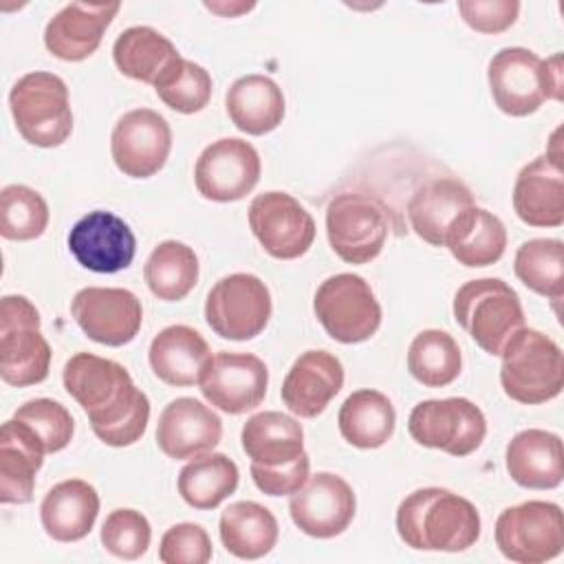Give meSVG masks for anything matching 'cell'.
<instances>
[{
  "label": "cell",
  "instance_id": "cell-45",
  "mask_svg": "<svg viewBox=\"0 0 564 564\" xmlns=\"http://www.w3.org/2000/svg\"><path fill=\"white\" fill-rule=\"evenodd\" d=\"M311 458L304 454L297 463L284 469H260L251 465V478L256 487L267 496H293L308 480Z\"/></svg>",
  "mask_w": 564,
  "mask_h": 564
},
{
  "label": "cell",
  "instance_id": "cell-8",
  "mask_svg": "<svg viewBox=\"0 0 564 564\" xmlns=\"http://www.w3.org/2000/svg\"><path fill=\"white\" fill-rule=\"evenodd\" d=\"M313 311L328 337L341 344L366 341L381 326V306L370 284L355 273L326 278L315 291Z\"/></svg>",
  "mask_w": 564,
  "mask_h": 564
},
{
  "label": "cell",
  "instance_id": "cell-31",
  "mask_svg": "<svg viewBox=\"0 0 564 564\" xmlns=\"http://www.w3.org/2000/svg\"><path fill=\"white\" fill-rule=\"evenodd\" d=\"M443 247H447L463 267H489L505 253L507 229L496 214L474 205L452 223Z\"/></svg>",
  "mask_w": 564,
  "mask_h": 564
},
{
  "label": "cell",
  "instance_id": "cell-26",
  "mask_svg": "<svg viewBox=\"0 0 564 564\" xmlns=\"http://www.w3.org/2000/svg\"><path fill=\"white\" fill-rule=\"evenodd\" d=\"M240 443L251 465L260 469H284L306 454L302 425L275 410L249 416L242 425Z\"/></svg>",
  "mask_w": 564,
  "mask_h": 564
},
{
  "label": "cell",
  "instance_id": "cell-4",
  "mask_svg": "<svg viewBox=\"0 0 564 564\" xmlns=\"http://www.w3.org/2000/svg\"><path fill=\"white\" fill-rule=\"evenodd\" d=\"M500 357V386L509 399L538 405L562 392L564 357L549 335L535 328H520L507 339Z\"/></svg>",
  "mask_w": 564,
  "mask_h": 564
},
{
  "label": "cell",
  "instance_id": "cell-21",
  "mask_svg": "<svg viewBox=\"0 0 564 564\" xmlns=\"http://www.w3.org/2000/svg\"><path fill=\"white\" fill-rule=\"evenodd\" d=\"M344 386V366L328 350H306L282 381V401L300 419H315Z\"/></svg>",
  "mask_w": 564,
  "mask_h": 564
},
{
  "label": "cell",
  "instance_id": "cell-19",
  "mask_svg": "<svg viewBox=\"0 0 564 564\" xmlns=\"http://www.w3.org/2000/svg\"><path fill=\"white\" fill-rule=\"evenodd\" d=\"M68 249L84 269L117 273L132 264L137 240L123 218L106 209H95L73 225Z\"/></svg>",
  "mask_w": 564,
  "mask_h": 564
},
{
  "label": "cell",
  "instance_id": "cell-33",
  "mask_svg": "<svg viewBox=\"0 0 564 564\" xmlns=\"http://www.w3.org/2000/svg\"><path fill=\"white\" fill-rule=\"evenodd\" d=\"M397 414L392 401L379 390H357L339 408L337 425L346 443L359 449L386 445L394 432Z\"/></svg>",
  "mask_w": 564,
  "mask_h": 564
},
{
  "label": "cell",
  "instance_id": "cell-23",
  "mask_svg": "<svg viewBox=\"0 0 564 564\" xmlns=\"http://www.w3.org/2000/svg\"><path fill=\"white\" fill-rule=\"evenodd\" d=\"M513 209L529 227H560L564 223V172L551 154L527 163L513 183Z\"/></svg>",
  "mask_w": 564,
  "mask_h": 564
},
{
  "label": "cell",
  "instance_id": "cell-22",
  "mask_svg": "<svg viewBox=\"0 0 564 564\" xmlns=\"http://www.w3.org/2000/svg\"><path fill=\"white\" fill-rule=\"evenodd\" d=\"M119 9V2H70L48 20L44 29V46L51 55L64 62L86 59L99 48L104 33Z\"/></svg>",
  "mask_w": 564,
  "mask_h": 564
},
{
  "label": "cell",
  "instance_id": "cell-44",
  "mask_svg": "<svg viewBox=\"0 0 564 564\" xmlns=\"http://www.w3.org/2000/svg\"><path fill=\"white\" fill-rule=\"evenodd\" d=\"M460 18L478 33H502L518 20L520 2L516 0H460Z\"/></svg>",
  "mask_w": 564,
  "mask_h": 564
},
{
  "label": "cell",
  "instance_id": "cell-11",
  "mask_svg": "<svg viewBox=\"0 0 564 564\" xmlns=\"http://www.w3.org/2000/svg\"><path fill=\"white\" fill-rule=\"evenodd\" d=\"M408 432L423 447L463 458L485 441L487 421L482 410L469 399H427L412 408Z\"/></svg>",
  "mask_w": 564,
  "mask_h": 564
},
{
  "label": "cell",
  "instance_id": "cell-3",
  "mask_svg": "<svg viewBox=\"0 0 564 564\" xmlns=\"http://www.w3.org/2000/svg\"><path fill=\"white\" fill-rule=\"evenodd\" d=\"M494 104L509 117L533 115L544 99H562V55L540 59L524 46L500 48L487 68Z\"/></svg>",
  "mask_w": 564,
  "mask_h": 564
},
{
  "label": "cell",
  "instance_id": "cell-41",
  "mask_svg": "<svg viewBox=\"0 0 564 564\" xmlns=\"http://www.w3.org/2000/svg\"><path fill=\"white\" fill-rule=\"evenodd\" d=\"M13 419L22 421L44 445L46 454H55L62 452L75 432V421L70 416V412L53 399H31L26 403H22Z\"/></svg>",
  "mask_w": 564,
  "mask_h": 564
},
{
  "label": "cell",
  "instance_id": "cell-37",
  "mask_svg": "<svg viewBox=\"0 0 564 564\" xmlns=\"http://www.w3.org/2000/svg\"><path fill=\"white\" fill-rule=\"evenodd\" d=\"M460 348L445 330H421L408 348V370L427 388L449 386L460 375Z\"/></svg>",
  "mask_w": 564,
  "mask_h": 564
},
{
  "label": "cell",
  "instance_id": "cell-12",
  "mask_svg": "<svg viewBox=\"0 0 564 564\" xmlns=\"http://www.w3.org/2000/svg\"><path fill=\"white\" fill-rule=\"evenodd\" d=\"M269 317L271 293L258 275H225L207 293L205 322L223 339H253L264 330Z\"/></svg>",
  "mask_w": 564,
  "mask_h": 564
},
{
  "label": "cell",
  "instance_id": "cell-16",
  "mask_svg": "<svg viewBox=\"0 0 564 564\" xmlns=\"http://www.w3.org/2000/svg\"><path fill=\"white\" fill-rule=\"evenodd\" d=\"M170 150V123L150 108L128 110L110 134L112 161L130 178L154 176L165 165Z\"/></svg>",
  "mask_w": 564,
  "mask_h": 564
},
{
  "label": "cell",
  "instance_id": "cell-43",
  "mask_svg": "<svg viewBox=\"0 0 564 564\" xmlns=\"http://www.w3.org/2000/svg\"><path fill=\"white\" fill-rule=\"evenodd\" d=\"M159 560L163 564H207L212 560V540L200 524H174L159 542Z\"/></svg>",
  "mask_w": 564,
  "mask_h": 564
},
{
  "label": "cell",
  "instance_id": "cell-25",
  "mask_svg": "<svg viewBox=\"0 0 564 564\" xmlns=\"http://www.w3.org/2000/svg\"><path fill=\"white\" fill-rule=\"evenodd\" d=\"M511 480L524 489H555L564 478L562 438L546 430L518 432L505 452Z\"/></svg>",
  "mask_w": 564,
  "mask_h": 564
},
{
  "label": "cell",
  "instance_id": "cell-35",
  "mask_svg": "<svg viewBox=\"0 0 564 564\" xmlns=\"http://www.w3.org/2000/svg\"><path fill=\"white\" fill-rule=\"evenodd\" d=\"M238 467L225 454H200L178 474L181 498L194 509H216L238 487Z\"/></svg>",
  "mask_w": 564,
  "mask_h": 564
},
{
  "label": "cell",
  "instance_id": "cell-14",
  "mask_svg": "<svg viewBox=\"0 0 564 564\" xmlns=\"http://www.w3.org/2000/svg\"><path fill=\"white\" fill-rule=\"evenodd\" d=\"M260 181V156L256 148L236 137L209 143L194 165V183L203 198L234 203L245 198Z\"/></svg>",
  "mask_w": 564,
  "mask_h": 564
},
{
  "label": "cell",
  "instance_id": "cell-39",
  "mask_svg": "<svg viewBox=\"0 0 564 564\" xmlns=\"http://www.w3.org/2000/svg\"><path fill=\"white\" fill-rule=\"evenodd\" d=\"M48 225V205L29 185H7L0 192V234L7 240H35Z\"/></svg>",
  "mask_w": 564,
  "mask_h": 564
},
{
  "label": "cell",
  "instance_id": "cell-42",
  "mask_svg": "<svg viewBox=\"0 0 564 564\" xmlns=\"http://www.w3.org/2000/svg\"><path fill=\"white\" fill-rule=\"evenodd\" d=\"M152 540L148 518L137 509H115L101 524L104 549L119 560L141 557Z\"/></svg>",
  "mask_w": 564,
  "mask_h": 564
},
{
  "label": "cell",
  "instance_id": "cell-7",
  "mask_svg": "<svg viewBox=\"0 0 564 564\" xmlns=\"http://www.w3.org/2000/svg\"><path fill=\"white\" fill-rule=\"evenodd\" d=\"M51 368V346L40 333V313L24 295H4L0 302V377L26 388L42 383Z\"/></svg>",
  "mask_w": 564,
  "mask_h": 564
},
{
  "label": "cell",
  "instance_id": "cell-29",
  "mask_svg": "<svg viewBox=\"0 0 564 564\" xmlns=\"http://www.w3.org/2000/svg\"><path fill=\"white\" fill-rule=\"evenodd\" d=\"M99 513L95 487L79 478H68L48 489L40 505V520L48 538L77 542L86 538Z\"/></svg>",
  "mask_w": 564,
  "mask_h": 564
},
{
  "label": "cell",
  "instance_id": "cell-9",
  "mask_svg": "<svg viewBox=\"0 0 564 564\" xmlns=\"http://www.w3.org/2000/svg\"><path fill=\"white\" fill-rule=\"evenodd\" d=\"M496 546L518 564H542L564 549V518L555 502L529 500L507 507L496 520Z\"/></svg>",
  "mask_w": 564,
  "mask_h": 564
},
{
  "label": "cell",
  "instance_id": "cell-30",
  "mask_svg": "<svg viewBox=\"0 0 564 564\" xmlns=\"http://www.w3.org/2000/svg\"><path fill=\"white\" fill-rule=\"evenodd\" d=\"M225 108L231 123L251 137H262L275 130L284 119V95L280 86L267 75L238 77L227 95Z\"/></svg>",
  "mask_w": 564,
  "mask_h": 564
},
{
  "label": "cell",
  "instance_id": "cell-27",
  "mask_svg": "<svg viewBox=\"0 0 564 564\" xmlns=\"http://www.w3.org/2000/svg\"><path fill=\"white\" fill-rule=\"evenodd\" d=\"M212 359V350L203 335L185 324H174L154 335L148 361L152 372L167 386H194Z\"/></svg>",
  "mask_w": 564,
  "mask_h": 564
},
{
  "label": "cell",
  "instance_id": "cell-6",
  "mask_svg": "<svg viewBox=\"0 0 564 564\" xmlns=\"http://www.w3.org/2000/svg\"><path fill=\"white\" fill-rule=\"evenodd\" d=\"M9 108L18 132L37 148H57L73 132L68 88L62 77L44 70L22 75L11 93Z\"/></svg>",
  "mask_w": 564,
  "mask_h": 564
},
{
  "label": "cell",
  "instance_id": "cell-17",
  "mask_svg": "<svg viewBox=\"0 0 564 564\" xmlns=\"http://www.w3.org/2000/svg\"><path fill=\"white\" fill-rule=\"evenodd\" d=\"M267 386L269 370L251 352H216L200 377L203 397L227 414L256 410L264 401Z\"/></svg>",
  "mask_w": 564,
  "mask_h": 564
},
{
  "label": "cell",
  "instance_id": "cell-15",
  "mask_svg": "<svg viewBox=\"0 0 564 564\" xmlns=\"http://www.w3.org/2000/svg\"><path fill=\"white\" fill-rule=\"evenodd\" d=\"M70 313L88 339L112 348L130 344L143 322L139 297L119 286H86L77 291Z\"/></svg>",
  "mask_w": 564,
  "mask_h": 564
},
{
  "label": "cell",
  "instance_id": "cell-13",
  "mask_svg": "<svg viewBox=\"0 0 564 564\" xmlns=\"http://www.w3.org/2000/svg\"><path fill=\"white\" fill-rule=\"evenodd\" d=\"M249 227L262 249L278 260L304 256L315 240L313 216L286 192L258 194L249 205Z\"/></svg>",
  "mask_w": 564,
  "mask_h": 564
},
{
  "label": "cell",
  "instance_id": "cell-38",
  "mask_svg": "<svg viewBox=\"0 0 564 564\" xmlns=\"http://www.w3.org/2000/svg\"><path fill=\"white\" fill-rule=\"evenodd\" d=\"M518 280L538 295H564V245L557 238H533L518 247L513 258Z\"/></svg>",
  "mask_w": 564,
  "mask_h": 564
},
{
  "label": "cell",
  "instance_id": "cell-5",
  "mask_svg": "<svg viewBox=\"0 0 564 564\" xmlns=\"http://www.w3.org/2000/svg\"><path fill=\"white\" fill-rule=\"evenodd\" d=\"M456 324L489 355L500 357L507 339L524 328L518 293L500 278L465 282L454 295Z\"/></svg>",
  "mask_w": 564,
  "mask_h": 564
},
{
  "label": "cell",
  "instance_id": "cell-18",
  "mask_svg": "<svg viewBox=\"0 0 564 564\" xmlns=\"http://www.w3.org/2000/svg\"><path fill=\"white\" fill-rule=\"evenodd\" d=\"M355 509L357 500L352 487L330 471H317L311 476L289 502L293 524L302 533L319 540L344 533L355 518Z\"/></svg>",
  "mask_w": 564,
  "mask_h": 564
},
{
  "label": "cell",
  "instance_id": "cell-34",
  "mask_svg": "<svg viewBox=\"0 0 564 564\" xmlns=\"http://www.w3.org/2000/svg\"><path fill=\"white\" fill-rule=\"evenodd\" d=\"M178 57L176 46L152 26H130L112 44L117 68L126 77L152 86Z\"/></svg>",
  "mask_w": 564,
  "mask_h": 564
},
{
  "label": "cell",
  "instance_id": "cell-20",
  "mask_svg": "<svg viewBox=\"0 0 564 564\" xmlns=\"http://www.w3.org/2000/svg\"><path fill=\"white\" fill-rule=\"evenodd\" d=\"M220 436L223 423L218 414L192 397L170 401L156 423V445L174 460L212 452L220 443Z\"/></svg>",
  "mask_w": 564,
  "mask_h": 564
},
{
  "label": "cell",
  "instance_id": "cell-24",
  "mask_svg": "<svg viewBox=\"0 0 564 564\" xmlns=\"http://www.w3.org/2000/svg\"><path fill=\"white\" fill-rule=\"evenodd\" d=\"M474 207L471 189L458 178L438 176L423 183L408 203V220L412 231L432 247L445 245L452 223Z\"/></svg>",
  "mask_w": 564,
  "mask_h": 564
},
{
  "label": "cell",
  "instance_id": "cell-36",
  "mask_svg": "<svg viewBox=\"0 0 564 564\" xmlns=\"http://www.w3.org/2000/svg\"><path fill=\"white\" fill-rule=\"evenodd\" d=\"M143 278L152 295L163 302H178L198 282V258L185 242L163 240L148 256Z\"/></svg>",
  "mask_w": 564,
  "mask_h": 564
},
{
  "label": "cell",
  "instance_id": "cell-32",
  "mask_svg": "<svg viewBox=\"0 0 564 564\" xmlns=\"http://www.w3.org/2000/svg\"><path fill=\"white\" fill-rule=\"evenodd\" d=\"M218 533L227 553L240 560H258L271 553L280 529L267 507L253 500H238L220 513Z\"/></svg>",
  "mask_w": 564,
  "mask_h": 564
},
{
  "label": "cell",
  "instance_id": "cell-28",
  "mask_svg": "<svg viewBox=\"0 0 564 564\" xmlns=\"http://www.w3.org/2000/svg\"><path fill=\"white\" fill-rule=\"evenodd\" d=\"M44 445L18 419H9L0 430V500L24 505L33 498L35 474L44 460Z\"/></svg>",
  "mask_w": 564,
  "mask_h": 564
},
{
  "label": "cell",
  "instance_id": "cell-2",
  "mask_svg": "<svg viewBox=\"0 0 564 564\" xmlns=\"http://www.w3.org/2000/svg\"><path fill=\"white\" fill-rule=\"evenodd\" d=\"M397 533L414 551L458 553L480 538V513L449 489L423 487L401 500Z\"/></svg>",
  "mask_w": 564,
  "mask_h": 564
},
{
  "label": "cell",
  "instance_id": "cell-1",
  "mask_svg": "<svg viewBox=\"0 0 564 564\" xmlns=\"http://www.w3.org/2000/svg\"><path fill=\"white\" fill-rule=\"evenodd\" d=\"M62 381L88 414L90 427L101 443L128 447L143 436L150 401L121 364L93 352H77L64 364Z\"/></svg>",
  "mask_w": 564,
  "mask_h": 564
},
{
  "label": "cell",
  "instance_id": "cell-10",
  "mask_svg": "<svg viewBox=\"0 0 564 564\" xmlns=\"http://www.w3.org/2000/svg\"><path fill=\"white\" fill-rule=\"evenodd\" d=\"M386 207L366 194L341 192L326 207V236L330 249L348 264L375 260L388 238Z\"/></svg>",
  "mask_w": 564,
  "mask_h": 564
},
{
  "label": "cell",
  "instance_id": "cell-40",
  "mask_svg": "<svg viewBox=\"0 0 564 564\" xmlns=\"http://www.w3.org/2000/svg\"><path fill=\"white\" fill-rule=\"evenodd\" d=\"M154 90L167 108L183 115H194L200 112L212 99V77L200 64L178 57L154 82Z\"/></svg>",
  "mask_w": 564,
  "mask_h": 564
}]
</instances>
